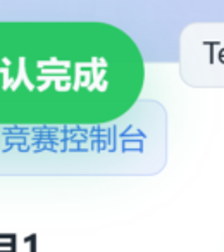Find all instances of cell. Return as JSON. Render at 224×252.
Wrapping results in <instances>:
<instances>
[{"label":"cell","mask_w":224,"mask_h":252,"mask_svg":"<svg viewBox=\"0 0 224 252\" xmlns=\"http://www.w3.org/2000/svg\"><path fill=\"white\" fill-rule=\"evenodd\" d=\"M143 87L138 47L100 23H0V125H93Z\"/></svg>","instance_id":"obj_1"}]
</instances>
